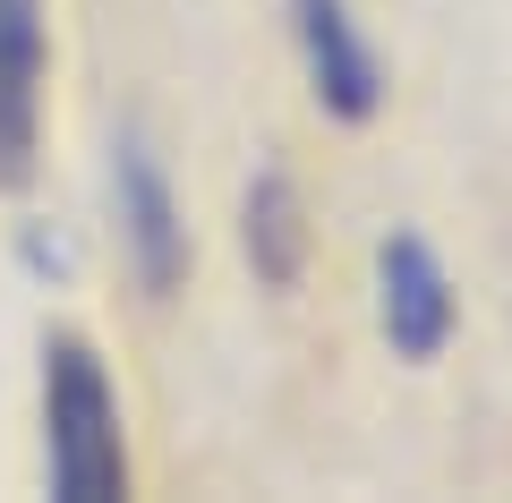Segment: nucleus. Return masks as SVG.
I'll return each mask as SVG.
<instances>
[{"mask_svg":"<svg viewBox=\"0 0 512 503\" xmlns=\"http://www.w3.org/2000/svg\"><path fill=\"white\" fill-rule=\"evenodd\" d=\"M43 486L60 503L128 495V427L111 367L86 333H43Z\"/></svg>","mask_w":512,"mask_h":503,"instance_id":"f257e3e1","label":"nucleus"},{"mask_svg":"<svg viewBox=\"0 0 512 503\" xmlns=\"http://www.w3.org/2000/svg\"><path fill=\"white\" fill-rule=\"evenodd\" d=\"M111 239H120V265H128V282L146 290L154 307L188 290L197 239H188L180 188H171L163 154L146 145V128H120V137H111Z\"/></svg>","mask_w":512,"mask_h":503,"instance_id":"f03ea898","label":"nucleus"},{"mask_svg":"<svg viewBox=\"0 0 512 503\" xmlns=\"http://www.w3.org/2000/svg\"><path fill=\"white\" fill-rule=\"evenodd\" d=\"M376 333L393 359L436 367L461 333V290L444 273V256L419 231H384L376 239Z\"/></svg>","mask_w":512,"mask_h":503,"instance_id":"7ed1b4c3","label":"nucleus"},{"mask_svg":"<svg viewBox=\"0 0 512 503\" xmlns=\"http://www.w3.org/2000/svg\"><path fill=\"white\" fill-rule=\"evenodd\" d=\"M282 18H291V52H299V77H308L316 111L342 128L376 120L384 111V60L367 43L359 9L350 0H282Z\"/></svg>","mask_w":512,"mask_h":503,"instance_id":"20e7f679","label":"nucleus"},{"mask_svg":"<svg viewBox=\"0 0 512 503\" xmlns=\"http://www.w3.org/2000/svg\"><path fill=\"white\" fill-rule=\"evenodd\" d=\"M43 77H52V0H0V197L43 162Z\"/></svg>","mask_w":512,"mask_h":503,"instance_id":"39448f33","label":"nucleus"},{"mask_svg":"<svg viewBox=\"0 0 512 503\" xmlns=\"http://www.w3.org/2000/svg\"><path fill=\"white\" fill-rule=\"evenodd\" d=\"M308 197H299V180L282 171V162H265L248 188H239V256H248V273L265 290H299V273H308Z\"/></svg>","mask_w":512,"mask_h":503,"instance_id":"423d86ee","label":"nucleus"}]
</instances>
